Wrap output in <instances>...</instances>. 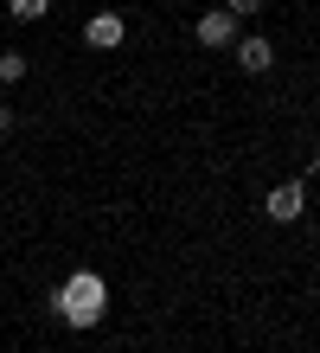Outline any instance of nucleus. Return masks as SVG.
I'll list each match as a JSON object with an SVG mask.
<instances>
[{
    "instance_id": "nucleus-1",
    "label": "nucleus",
    "mask_w": 320,
    "mask_h": 353,
    "mask_svg": "<svg viewBox=\"0 0 320 353\" xmlns=\"http://www.w3.org/2000/svg\"><path fill=\"white\" fill-rule=\"evenodd\" d=\"M52 315L64 327H77V334H90V327L109 315V283H103L96 270H71V276L52 289Z\"/></svg>"
},
{
    "instance_id": "nucleus-2",
    "label": "nucleus",
    "mask_w": 320,
    "mask_h": 353,
    "mask_svg": "<svg viewBox=\"0 0 320 353\" xmlns=\"http://www.w3.org/2000/svg\"><path fill=\"white\" fill-rule=\"evenodd\" d=\"M263 212H269L275 225H295V219L308 212V186H301V180H282V186H269V193H263Z\"/></svg>"
},
{
    "instance_id": "nucleus-3",
    "label": "nucleus",
    "mask_w": 320,
    "mask_h": 353,
    "mask_svg": "<svg viewBox=\"0 0 320 353\" xmlns=\"http://www.w3.org/2000/svg\"><path fill=\"white\" fill-rule=\"evenodd\" d=\"M231 58H237L250 77H263V71H275V39H263V32H237Z\"/></svg>"
},
{
    "instance_id": "nucleus-4",
    "label": "nucleus",
    "mask_w": 320,
    "mask_h": 353,
    "mask_svg": "<svg viewBox=\"0 0 320 353\" xmlns=\"http://www.w3.org/2000/svg\"><path fill=\"white\" fill-rule=\"evenodd\" d=\"M192 39H199V46H211V52H231V46H237V19H231L224 7H211V13H199Z\"/></svg>"
},
{
    "instance_id": "nucleus-5",
    "label": "nucleus",
    "mask_w": 320,
    "mask_h": 353,
    "mask_svg": "<svg viewBox=\"0 0 320 353\" xmlns=\"http://www.w3.org/2000/svg\"><path fill=\"white\" fill-rule=\"evenodd\" d=\"M83 39H90L96 52H116L128 39V26H122V13H90V19H83Z\"/></svg>"
},
{
    "instance_id": "nucleus-6",
    "label": "nucleus",
    "mask_w": 320,
    "mask_h": 353,
    "mask_svg": "<svg viewBox=\"0 0 320 353\" xmlns=\"http://www.w3.org/2000/svg\"><path fill=\"white\" fill-rule=\"evenodd\" d=\"M7 13L19 19V26H32V19H45V13H52V0H7Z\"/></svg>"
},
{
    "instance_id": "nucleus-7",
    "label": "nucleus",
    "mask_w": 320,
    "mask_h": 353,
    "mask_svg": "<svg viewBox=\"0 0 320 353\" xmlns=\"http://www.w3.org/2000/svg\"><path fill=\"white\" fill-rule=\"evenodd\" d=\"M32 65H26V52H0V84H19Z\"/></svg>"
},
{
    "instance_id": "nucleus-8",
    "label": "nucleus",
    "mask_w": 320,
    "mask_h": 353,
    "mask_svg": "<svg viewBox=\"0 0 320 353\" xmlns=\"http://www.w3.org/2000/svg\"><path fill=\"white\" fill-rule=\"evenodd\" d=\"M263 7H269V0H224V13H231V19H256Z\"/></svg>"
},
{
    "instance_id": "nucleus-9",
    "label": "nucleus",
    "mask_w": 320,
    "mask_h": 353,
    "mask_svg": "<svg viewBox=\"0 0 320 353\" xmlns=\"http://www.w3.org/2000/svg\"><path fill=\"white\" fill-rule=\"evenodd\" d=\"M7 135H13V110L0 103V141H7Z\"/></svg>"
}]
</instances>
